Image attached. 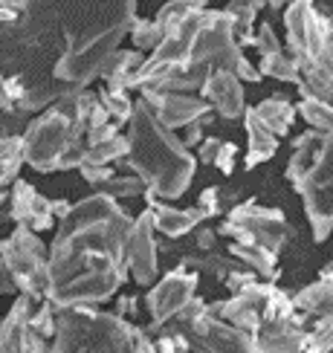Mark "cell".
<instances>
[{
  "label": "cell",
  "mask_w": 333,
  "mask_h": 353,
  "mask_svg": "<svg viewBox=\"0 0 333 353\" xmlns=\"http://www.w3.org/2000/svg\"><path fill=\"white\" fill-rule=\"evenodd\" d=\"M137 0H26L3 21V110H47L101 79L134 29Z\"/></svg>",
  "instance_id": "6da1fadb"
},
{
  "label": "cell",
  "mask_w": 333,
  "mask_h": 353,
  "mask_svg": "<svg viewBox=\"0 0 333 353\" xmlns=\"http://www.w3.org/2000/svg\"><path fill=\"white\" fill-rule=\"evenodd\" d=\"M137 220L108 194H93L58 220L50 243V301L58 310L108 301L128 278Z\"/></svg>",
  "instance_id": "7a4b0ae2"
},
{
  "label": "cell",
  "mask_w": 333,
  "mask_h": 353,
  "mask_svg": "<svg viewBox=\"0 0 333 353\" xmlns=\"http://www.w3.org/2000/svg\"><path fill=\"white\" fill-rule=\"evenodd\" d=\"M128 139H130V154L122 163L142 176L145 185H148V194L159 200H174L185 194V188L192 185L197 159L174 137V130H168L157 119L154 108L145 99L137 101L134 119H130L128 128Z\"/></svg>",
  "instance_id": "3957f363"
},
{
  "label": "cell",
  "mask_w": 333,
  "mask_h": 353,
  "mask_svg": "<svg viewBox=\"0 0 333 353\" xmlns=\"http://www.w3.org/2000/svg\"><path fill=\"white\" fill-rule=\"evenodd\" d=\"M284 176L304 200L313 238L325 241L333 229V134L304 130L293 142Z\"/></svg>",
  "instance_id": "277c9868"
},
{
  "label": "cell",
  "mask_w": 333,
  "mask_h": 353,
  "mask_svg": "<svg viewBox=\"0 0 333 353\" xmlns=\"http://www.w3.org/2000/svg\"><path fill=\"white\" fill-rule=\"evenodd\" d=\"M84 130L55 105L43 110L23 130V157L41 174L81 168L87 163L90 145L84 142Z\"/></svg>",
  "instance_id": "5b68a950"
},
{
  "label": "cell",
  "mask_w": 333,
  "mask_h": 353,
  "mask_svg": "<svg viewBox=\"0 0 333 353\" xmlns=\"http://www.w3.org/2000/svg\"><path fill=\"white\" fill-rule=\"evenodd\" d=\"M50 353H137L134 321L90 307H70L58 313V333Z\"/></svg>",
  "instance_id": "8992f818"
},
{
  "label": "cell",
  "mask_w": 333,
  "mask_h": 353,
  "mask_svg": "<svg viewBox=\"0 0 333 353\" xmlns=\"http://www.w3.org/2000/svg\"><path fill=\"white\" fill-rule=\"evenodd\" d=\"M3 270L12 275L14 290L43 301L50 296V252L38 232L18 226L3 241Z\"/></svg>",
  "instance_id": "52a82bcc"
},
{
  "label": "cell",
  "mask_w": 333,
  "mask_h": 353,
  "mask_svg": "<svg viewBox=\"0 0 333 353\" xmlns=\"http://www.w3.org/2000/svg\"><path fill=\"white\" fill-rule=\"evenodd\" d=\"M217 234L232 238V243L264 246L279 255L281 246L293 238V226L287 223V217L279 209H267V205H258L255 200H250L229 209L226 223L217 226Z\"/></svg>",
  "instance_id": "ba28073f"
},
{
  "label": "cell",
  "mask_w": 333,
  "mask_h": 353,
  "mask_svg": "<svg viewBox=\"0 0 333 353\" xmlns=\"http://www.w3.org/2000/svg\"><path fill=\"white\" fill-rule=\"evenodd\" d=\"M284 23H287L290 50H293V58L301 64V72L316 70L333 23L325 14L316 12L313 0H293L284 12Z\"/></svg>",
  "instance_id": "9c48e42d"
},
{
  "label": "cell",
  "mask_w": 333,
  "mask_h": 353,
  "mask_svg": "<svg viewBox=\"0 0 333 353\" xmlns=\"http://www.w3.org/2000/svg\"><path fill=\"white\" fill-rule=\"evenodd\" d=\"M197 281H200V272L188 270V267L180 263V267L171 270L157 287H151V292L145 296V304H148V313H151L148 333L159 330L165 321H171L188 301L194 299Z\"/></svg>",
  "instance_id": "30bf717a"
},
{
  "label": "cell",
  "mask_w": 333,
  "mask_h": 353,
  "mask_svg": "<svg viewBox=\"0 0 333 353\" xmlns=\"http://www.w3.org/2000/svg\"><path fill=\"white\" fill-rule=\"evenodd\" d=\"M32 296H18V301L12 304V310L3 321V339H0V353H50V339H43L38 330H32L29 319L35 310Z\"/></svg>",
  "instance_id": "8fae6325"
},
{
  "label": "cell",
  "mask_w": 333,
  "mask_h": 353,
  "mask_svg": "<svg viewBox=\"0 0 333 353\" xmlns=\"http://www.w3.org/2000/svg\"><path fill=\"white\" fill-rule=\"evenodd\" d=\"M310 316L296 310L290 319H264L261 327L252 333L258 353H304L307 342Z\"/></svg>",
  "instance_id": "7c38bea8"
},
{
  "label": "cell",
  "mask_w": 333,
  "mask_h": 353,
  "mask_svg": "<svg viewBox=\"0 0 333 353\" xmlns=\"http://www.w3.org/2000/svg\"><path fill=\"white\" fill-rule=\"evenodd\" d=\"M142 99L154 108L157 119L163 122L168 130H177V128H188L192 122L203 119L206 110L212 108L206 99L200 96H188V93H165V90H151L145 87Z\"/></svg>",
  "instance_id": "4fadbf2b"
},
{
  "label": "cell",
  "mask_w": 333,
  "mask_h": 353,
  "mask_svg": "<svg viewBox=\"0 0 333 353\" xmlns=\"http://www.w3.org/2000/svg\"><path fill=\"white\" fill-rule=\"evenodd\" d=\"M154 212L145 209L137 217V226L134 234H130V243H128V270L130 278L139 284V287H151L157 281V243H154Z\"/></svg>",
  "instance_id": "5bb4252c"
},
{
  "label": "cell",
  "mask_w": 333,
  "mask_h": 353,
  "mask_svg": "<svg viewBox=\"0 0 333 353\" xmlns=\"http://www.w3.org/2000/svg\"><path fill=\"white\" fill-rule=\"evenodd\" d=\"M270 284H252L250 290L235 292L229 301H217L209 304V310L214 316H221L229 325H235L246 333H255L264 321V310H267V299H270Z\"/></svg>",
  "instance_id": "9a60e30c"
},
{
  "label": "cell",
  "mask_w": 333,
  "mask_h": 353,
  "mask_svg": "<svg viewBox=\"0 0 333 353\" xmlns=\"http://www.w3.org/2000/svg\"><path fill=\"white\" fill-rule=\"evenodd\" d=\"M12 217L18 220V226H29L32 232H47L52 226V200H47L43 194H38V188L26 180H18L12 185Z\"/></svg>",
  "instance_id": "2e32d148"
},
{
  "label": "cell",
  "mask_w": 333,
  "mask_h": 353,
  "mask_svg": "<svg viewBox=\"0 0 333 353\" xmlns=\"http://www.w3.org/2000/svg\"><path fill=\"white\" fill-rule=\"evenodd\" d=\"M200 99H206L223 119H241V116H246L243 81L229 70H214L206 79V84H203Z\"/></svg>",
  "instance_id": "e0dca14e"
},
{
  "label": "cell",
  "mask_w": 333,
  "mask_h": 353,
  "mask_svg": "<svg viewBox=\"0 0 333 353\" xmlns=\"http://www.w3.org/2000/svg\"><path fill=\"white\" fill-rule=\"evenodd\" d=\"M145 200H148V209L154 212V226L157 232H163L165 238H183V234L194 232L203 223V212L197 209H174V205L163 203L159 197L145 191Z\"/></svg>",
  "instance_id": "ac0fdd59"
},
{
  "label": "cell",
  "mask_w": 333,
  "mask_h": 353,
  "mask_svg": "<svg viewBox=\"0 0 333 353\" xmlns=\"http://www.w3.org/2000/svg\"><path fill=\"white\" fill-rule=\"evenodd\" d=\"M243 125H246V142H250V148H246V168H258L261 163H267V159L275 157V151H279V137L264 125V119L255 113V108L246 110Z\"/></svg>",
  "instance_id": "d6986e66"
},
{
  "label": "cell",
  "mask_w": 333,
  "mask_h": 353,
  "mask_svg": "<svg viewBox=\"0 0 333 353\" xmlns=\"http://www.w3.org/2000/svg\"><path fill=\"white\" fill-rule=\"evenodd\" d=\"M145 64L142 52H134V50H119L113 52V58L105 64V72H101V79L108 81V87H116V90H128L134 76L139 72V67Z\"/></svg>",
  "instance_id": "ffe728a7"
},
{
  "label": "cell",
  "mask_w": 333,
  "mask_h": 353,
  "mask_svg": "<svg viewBox=\"0 0 333 353\" xmlns=\"http://www.w3.org/2000/svg\"><path fill=\"white\" fill-rule=\"evenodd\" d=\"M267 0H229L226 14L235 29V38L241 47H255V35H252V23L258 18V9L264 6Z\"/></svg>",
  "instance_id": "44dd1931"
},
{
  "label": "cell",
  "mask_w": 333,
  "mask_h": 353,
  "mask_svg": "<svg viewBox=\"0 0 333 353\" xmlns=\"http://www.w3.org/2000/svg\"><path fill=\"white\" fill-rule=\"evenodd\" d=\"M296 310L307 313L310 319H322V316H333V284L319 278L316 284L304 287L301 292H296Z\"/></svg>",
  "instance_id": "7402d4cb"
},
{
  "label": "cell",
  "mask_w": 333,
  "mask_h": 353,
  "mask_svg": "<svg viewBox=\"0 0 333 353\" xmlns=\"http://www.w3.org/2000/svg\"><path fill=\"white\" fill-rule=\"evenodd\" d=\"M229 255L238 258L241 263H246V267L255 270L261 278H267V281H275V278L281 275L279 267H275L279 255L270 252V249H264V246H241V243H232L229 246Z\"/></svg>",
  "instance_id": "603a6c76"
},
{
  "label": "cell",
  "mask_w": 333,
  "mask_h": 353,
  "mask_svg": "<svg viewBox=\"0 0 333 353\" xmlns=\"http://www.w3.org/2000/svg\"><path fill=\"white\" fill-rule=\"evenodd\" d=\"M183 267L194 270V272H209V275L217 278V281H226V275L232 270L243 267V263L238 258H226V255H221V252H214V249H212V252H192V255H185Z\"/></svg>",
  "instance_id": "cb8c5ba5"
},
{
  "label": "cell",
  "mask_w": 333,
  "mask_h": 353,
  "mask_svg": "<svg viewBox=\"0 0 333 353\" xmlns=\"http://www.w3.org/2000/svg\"><path fill=\"white\" fill-rule=\"evenodd\" d=\"M255 113L264 119V125L272 130L275 137H284L290 130V125L296 122L299 108H293L287 99H267V101H261V105L255 108Z\"/></svg>",
  "instance_id": "d4e9b609"
},
{
  "label": "cell",
  "mask_w": 333,
  "mask_h": 353,
  "mask_svg": "<svg viewBox=\"0 0 333 353\" xmlns=\"http://www.w3.org/2000/svg\"><path fill=\"white\" fill-rule=\"evenodd\" d=\"M0 171H3V185H14L18 183V171L21 165L26 163V157H23V134H3V142H0Z\"/></svg>",
  "instance_id": "484cf974"
},
{
  "label": "cell",
  "mask_w": 333,
  "mask_h": 353,
  "mask_svg": "<svg viewBox=\"0 0 333 353\" xmlns=\"http://www.w3.org/2000/svg\"><path fill=\"white\" fill-rule=\"evenodd\" d=\"M258 70H261V76H270V79H279V81H293V84L301 81V64L293 55H284V52L261 55Z\"/></svg>",
  "instance_id": "4316f807"
},
{
  "label": "cell",
  "mask_w": 333,
  "mask_h": 353,
  "mask_svg": "<svg viewBox=\"0 0 333 353\" xmlns=\"http://www.w3.org/2000/svg\"><path fill=\"white\" fill-rule=\"evenodd\" d=\"M206 9V0H168V3L157 12V23L163 26V32L168 35L171 29H177L185 18H192L194 12H203Z\"/></svg>",
  "instance_id": "83f0119b"
},
{
  "label": "cell",
  "mask_w": 333,
  "mask_h": 353,
  "mask_svg": "<svg viewBox=\"0 0 333 353\" xmlns=\"http://www.w3.org/2000/svg\"><path fill=\"white\" fill-rule=\"evenodd\" d=\"M301 101H330L333 99V76L325 70H307L299 81Z\"/></svg>",
  "instance_id": "f1b7e54d"
},
{
  "label": "cell",
  "mask_w": 333,
  "mask_h": 353,
  "mask_svg": "<svg viewBox=\"0 0 333 353\" xmlns=\"http://www.w3.org/2000/svg\"><path fill=\"white\" fill-rule=\"evenodd\" d=\"M148 191V185H145V180L139 174L134 176H119V174H113L110 180H105L99 188H96V194H108L113 200H125V197H137V194H145Z\"/></svg>",
  "instance_id": "f546056e"
},
{
  "label": "cell",
  "mask_w": 333,
  "mask_h": 353,
  "mask_svg": "<svg viewBox=\"0 0 333 353\" xmlns=\"http://www.w3.org/2000/svg\"><path fill=\"white\" fill-rule=\"evenodd\" d=\"M130 154V139L116 134L110 142H101V145H93L87 151V163L84 165H110L113 159H125Z\"/></svg>",
  "instance_id": "4dcf8cb0"
},
{
  "label": "cell",
  "mask_w": 333,
  "mask_h": 353,
  "mask_svg": "<svg viewBox=\"0 0 333 353\" xmlns=\"http://www.w3.org/2000/svg\"><path fill=\"white\" fill-rule=\"evenodd\" d=\"M99 99H101V105L108 108L110 119H113L116 125H125V122L134 119V110H137V105H134V101H130L128 90H116V87H105V90L99 93Z\"/></svg>",
  "instance_id": "1f68e13d"
},
{
  "label": "cell",
  "mask_w": 333,
  "mask_h": 353,
  "mask_svg": "<svg viewBox=\"0 0 333 353\" xmlns=\"http://www.w3.org/2000/svg\"><path fill=\"white\" fill-rule=\"evenodd\" d=\"M330 350H333V316L310 319L304 353H330Z\"/></svg>",
  "instance_id": "d6a6232c"
},
{
  "label": "cell",
  "mask_w": 333,
  "mask_h": 353,
  "mask_svg": "<svg viewBox=\"0 0 333 353\" xmlns=\"http://www.w3.org/2000/svg\"><path fill=\"white\" fill-rule=\"evenodd\" d=\"M299 116L310 128L333 134V105L330 101H299Z\"/></svg>",
  "instance_id": "836d02e7"
},
{
  "label": "cell",
  "mask_w": 333,
  "mask_h": 353,
  "mask_svg": "<svg viewBox=\"0 0 333 353\" xmlns=\"http://www.w3.org/2000/svg\"><path fill=\"white\" fill-rule=\"evenodd\" d=\"M58 307L50 301V299H43L38 301V307L32 310V319H29V325H32V330H38L43 339H55V333H58V316H55Z\"/></svg>",
  "instance_id": "e575fe53"
},
{
  "label": "cell",
  "mask_w": 333,
  "mask_h": 353,
  "mask_svg": "<svg viewBox=\"0 0 333 353\" xmlns=\"http://www.w3.org/2000/svg\"><path fill=\"white\" fill-rule=\"evenodd\" d=\"M130 38H134L139 50H157L165 41V32L157 21H137L134 29H130Z\"/></svg>",
  "instance_id": "d590c367"
},
{
  "label": "cell",
  "mask_w": 333,
  "mask_h": 353,
  "mask_svg": "<svg viewBox=\"0 0 333 353\" xmlns=\"http://www.w3.org/2000/svg\"><path fill=\"white\" fill-rule=\"evenodd\" d=\"M223 197V188L221 185H209V188H203L200 191V197H197V209L203 212V220H209V217H217L223 209H226V203L221 200Z\"/></svg>",
  "instance_id": "8d00e7d4"
},
{
  "label": "cell",
  "mask_w": 333,
  "mask_h": 353,
  "mask_svg": "<svg viewBox=\"0 0 333 353\" xmlns=\"http://www.w3.org/2000/svg\"><path fill=\"white\" fill-rule=\"evenodd\" d=\"M226 290L232 292V296H235V292H243V290H250L252 284H258V272L255 270H250L243 263V267H238V270H232L229 275H226Z\"/></svg>",
  "instance_id": "74e56055"
},
{
  "label": "cell",
  "mask_w": 333,
  "mask_h": 353,
  "mask_svg": "<svg viewBox=\"0 0 333 353\" xmlns=\"http://www.w3.org/2000/svg\"><path fill=\"white\" fill-rule=\"evenodd\" d=\"M255 50H258L261 55H275V52H281V41H279V35H275L272 23H261V26H258Z\"/></svg>",
  "instance_id": "f35d334b"
},
{
  "label": "cell",
  "mask_w": 333,
  "mask_h": 353,
  "mask_svg": "<svg viewBox=\"0 0 333 353\" xmlns=\"http://www.w3.org/2000/svg\"><path fill=\"white\" fill-rule=\"evenodd\" d=\"M235 154H238V145H235V142H223L221 154H217V159H214L217 171L226 174V176H229L232 171H235Z\"/></svg>",
  "instance_id": "ab89813d"
},
{
  "label": "cell",
  "mask_w": 333,
  "mask_h": 353,
  "mask_svg": "<svg viewBox=\"0 0 333 353\" xmlns=\"http://www.w3.org/2000/svg\"><path fill=\"white\" fill-rule=\"evenodd\" d=\"M79 171H81V176H84V180L90 183L93 188H99L101 183L113 176V168H110V165H81Z\"/></svg>",
  "instance_id": "60d3db41"
},
{
  "label": "cell",
  "mask_w": 333,
  "mask_h": 353,
  "mask_svg": "<svg viewBox=\"0 0 333 353\" xmlns=\"http://www.w3.org/2000/svg\"><path fill=\"white\" fill-rule=\"evenodd\" d=\"M221 148H223V139H214V137L203 139L200 148H197L200 163H203V165H214V159H217V154H221Z\"/></svg>",
  "instance_id": "b9f144b4"
},
{
  "label": "cell",
  "mask_w": 333,
  "mask_h": 353,
  "mask_svg": "<svg viewBox=\"0 0 333 353\" xmlns=\"http://www.w3.org/2000/svg\"><path fill=\"white\" fill-rule=\"evenodd\" d=\"M116 134H119V125L116 122H110V125H105V128H96V130H90V134H87V145H101V142H110Z\"/></svg>",
  "instance_id": "7bdbcfd3"
},
{
  "label": "cell",
  "mask_w": 333,
  "mask_h": 353,
  "mask_svg": "<svg viewBox=\"0 0 333 353\" xmlns=\"http://www.w3.org/2000/svg\"><path fill=\"white\" fill-rule=\"evenodd\" d=\"M119 319H125V321H130L137 316V299L134 296H119V301H116V310H113Z\"/></svg>",
  "instance_id": "ee69618b"
},
{
  "label": "cell",
  "mask_w": 333,
  "mask_h": 353,
  "mask_svg": "<svg viewBox=\"0 0 333 353\" xmlns=\"http://www.w3.org/2000/svg\"><path fill=\"white\" fill-rule=\"evenodd\" d=\"M235 76H238L241 81H250V84H258L261 79H264V76H261V70H258V67H252L250 61H246V58H243V64L238 67Z\"/></svg>",
  "instance_id": "f6af8a7d"
},
{
  "label": "cell",
  "mask_w": 333,
  "mask_h": 353,
  "mask_svg": "<svg viewBox=\"0 0 333 353\" xmlns=\"http://www.w3.org/2000/svg\"><path fill=\"white\" fill-rule=\"evenodd\" d=\"M200 142H203V119H197V122L188 125L185 137H183V145H185V148H192V145H200Z\"/></svg>",
  "instance_id": "bcb514c9"
},
{
  "label": "cell",
  "mask_w": 333,
  "mask_h": 353,
  "mask_svg": "<svg viewBox=\"0 0 333 353\" xmlns=\"http://www.w3.org/2000/svg\"><path fill=\"white\" fill-rule=\"evenodd\" d=\"M194 246H197V252H212L214 249V232L212 229H200L197 238H194Z\"/></svg>",
  "instance_id": "7dc6e473"
},
{
  "label": "cell",
  "mask_w": 333,
  "mask_h": 353,
  "mask_svg": "<svg viewBox=\"0 0 333 353\" xmlns=\"http://www.w3.org/2000/svg\"><path fill=\"white\" fill-rule=\"evenodd\" d=\"M70 212H72V203H67V200H52V214H55L58 220H64Z\"/></svg>",
  "instance_id": "c3c4849f"
},
{
  "label": "cell",
  "mask_w": 333,
  "mask_h": 353,
  "mask_svg": "<svg viewBox=\"0 0 333 353\" xmlns=\"http://www.w3.org/2000/svg\"><path fill=\"white\" fill-rule=\"evenodd\" d=\"M319 278H322V281H327V284H333V261L325 263V270H322V275H319Z\"/></svg>",
  "instance_id": "681fc988"
},
{
  "label": "cell",
  "mask_w": 333,
  "mask_h": 353,
  "mask_svg": "<svg viewBox=\"0 0 333 353\" xmlns=\"http://www.w3.org/2000/svg\"><path fill=\"white\" fill-rule=\"evenodd\" d=\"M284 3H293V0H267V6H272V9H281Z\"/></svg>",
  "instance_id": "f907efd6"
}]
</instances>
